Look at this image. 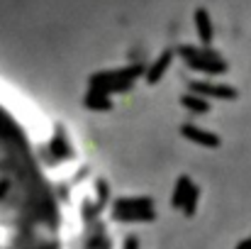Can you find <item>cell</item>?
I'll return each mask as SVG.
<instances>
[{"label":"cell","instance_id":"obj_14","mask_svg":"<svg viewBox=\"0 0 251 249\" xmlns=\"http://www.w3.org/2000/svg\"><path fill=\"white\" fill-rule=\"evenodd\" d=\"M98 195H100V198H98V200H100L98 208H102V205L107 203V186H105V181H98Z\"/></svg>","mask_w":251,"mask_h":249},{"label":"cell","instance_id":"obj_5","mask_svg":"<svg viewBox=\"0 0 251 249\" xmlns=\"http://www.w3.org/2000/svg\"><path fill=\"white\" fill-rule=\"evenodd\" d=\"M171 61H173V52L168 49V52H164V54H161V56H159V59L151 64V69L147 71V81L151 83V85L161 81V79H164V74L168 71V66H171Z\"/></svg>","mask_w":251,"mask_h":249},{"label":"cell","instance_id":"obj_8","mask_svg":"<svg viewBox=\"0 0 251 249\" xmlns=\"http://www.w3.org/2000/svg\"><path fill=\"white\" fill-rule=\"evenodd\" d=\"M83 105L88 108V110H110V108H112V100H110V95H107V93L90 88V90L85 93Z\"/></svg>","mask_w":251,"mask_h":249},{"label":"cell","instance_id":"obj_3","mask_svg":"<svg viewBox=\"0 0 251 249\" xmlns=\"http://www.w3.org/2000/svg\"><path fill=\"white\" fill-rule=\"evenodd\" d=\"M180 135H183L185 139L200 144V147H212V149L220 147V137H217V135L205 132V130H200V127H195V125H183V127H180Z\"/></svg>","mask_w":251,"mask_h":249},{"label":"cell","instance_id":"obj_13","mask_svg":"<svg viewBox=\"0 0 251 249\" xmlns=\"http://www.w3.org/2000/svg\"><path fill=\"white\" fill-rule=\"evenodd\" d=\"M137 208H154L151 198H120L115 200V210H137Z\"/></svg>","mask_w":251,"mask_h":249},{"label":"cell","instance_id":"obj_1","mask_svg":"<svg viewBox=\"0 0 251 249\" xmlns=\"http://www.w3.org/2000/svg\"><path fill=\"white\" fill-rule=\"evenodd\" d=\"M142 74H144L142 64H132V66H125V69H117V71H100V74L90 76V88H102L107 83L117 81H137Z\"/></svg>","mask_w":251,"mask_h":249},{"label":"cell","instance_id":"obj_2","mask_svg":"<svg viewBox=\"0 0 251 249\" xmlns=\"http://www.w3.org/2000/svg\"><path fill=\"white\" fill-rule=\"evenodd\" d=\"M190 93H198L202 98H215V100H237V95H239L232 85L205 83V81H193L190 83Z\"/></svg>","mask_w":251,"mask_h":249},{"label":"cell","instance_id":"obj_9","mask_svg":"<svg viewBox=\"0 0 251 249\" xmlns=\"http://www.w3.org/2000/svg\"><path fill=\"white\" fill-rule=\"evenodd\" d=\"M180 105L188 108L190 112H198V115L210 112V100L202 98V95H198V93H185V95L180 98Z\"/></svg>","mask_w":251,"mask_h":249},{"label":"cell","instance_id":"obj_7","mask_svg":"<svg viewBox=\"0 0 251 249\" xmlns=\"http://www.w3.org/2000/svg\"><path fill=\"white\" fill-rule=\"evenodd\" d=\"M154 208H137V210H115V220L120 222H147L154 220Z\"/></svg>","mask_w":251,"mask_h":249},{"label":"cell","instance_id":"obj_16","mask_svg":"<svg viewBox=\"0 0 251 249\" xmlns=\"http://www.w3.org/2000/svg\"><path fill=\"white\" fill-rule=\"evenodd\" d=\"M237 249H251V237H247L244 242H239V245H237Z\"/></svg>","mask_w":251,"mask_h":249},{"label":"cell","instance_id":"obj_12","mask_svg":"<svg viewBox=\"0 0 251 249\" xmlns=\"http://www.w3.org/2000/svg\"><path fill=\"white\" fill-rule=\"evenodd\" d=\"M190 183H193V181H190L188 176H180V178H178V183H176V188H173V195H171V205H173V208H180V205H183Z\"/></svg>","mask_w":251,"mask_h":249},{"label":"cell","instance_id":"obj_6","mask_svg":"<svg viewBox=\"0 0 251 249\" xmlns=\"http://www.w3.org/2000/svg\"><path fill=\"white\" fill-rule=\"evenodd\" d=\"M195 27H198V37L202 44H210L212 37H215V29H212V22H210V15L207 10H195Z\"/></svg>","mask_w":251,"mask_h":249},{"label":"cell","instance_id":"obj_11","mask_svg":"<svg viewBox=\"0 0 251 249\" xmlns=\"http://www.w3.org/2000/svg\"><path fill=\"white\" fill-rule=\"evenodd\" d=\"M198 198H200V188H198L195 183H190L188 195H185V200H183V205H180V210H183L185 218H193V215H195V210H198Z\"/></svg>","mask_w":251,"mask_h":249},{"label":"cell","instance_id":"obj_10","mask_svg":"<svg viewBox=\"0 0 251 249\" xmlns=\"http://www.w3.org/2000/svg\"><path fill=\"white\" fill-rule=\"evenodd\" d=\"M49 149L54 152V162H61V159H69L71 157V149H69V144L64 139V130L61 127H56V137L51 139Z\"/></svg>","mask_w":251,"mask_h":249},{"label":"cell","instance_id":"obj_4","mask_svg":"<svg viewBox=\"0 0 251 249\" xmlns=\"http://www.w3.org/2000/svg\"><path fill=\"white\" fill-rule=\"evenodd\" d=\"M185 64L195 71H202V74H210V76H217V74H225L227 71V64L222 59H200V56H188Z\"/></svg>","mask_w":251,"mask_h":249},{"label":"cell","instance_id":"obj_15","mask_svg":"<svg viewBox=\"0 0 251 249\" xmlns=\"http://www.w3.org/2000/svg\"><path fill=\"white\" fill-rule=\"evenodd\" d=\"M125 249H139V240H137L134 235H129V237L125 240Z\"/></svg>","mask_w":251,"mask_h":249}]
</instances>
